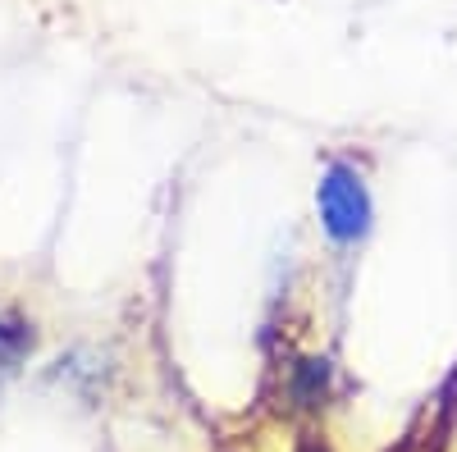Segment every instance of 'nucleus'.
Wrapping results in <instances>:
<instances>
[{
  "label": "nucleus",
  "instance_id": "f257e3e1",
  "mask_svg": "<svg viewBox=\"0 0 457 452\" xmlns=\"http://www.w3.org/2000/svg\"><path fill=\"white\" fill-rule=\"evenodd\" d=\"M316 210L334 242H357L370 229V193L353 165H329L316 187Z\"/></svg>",
  "mask_w": 457,
  "mask_h": 452
},
{
  "label": "nucleus",
  "instance_id": "f03ea898",
  "mask_svg": "<svg viewBox=\"0 0 457 452\" xmlns=\"http://www.w3.org/2000/svg\"><path fill=\"white\" fill-rule=\"evenodd\" d=\"M325 380H329V366L325 361H302L297 366V380H293V393L302 407H316L325 398Z\"/></svg>",
  "mask_w": 457,
  "mask_h": 452
},
{
  "label": "nucleus",
  "instance_id": "7ed1b4c3",
  "mask_svg": "<svg viewBox=\"0 0 457 452\" xmlns=\"http://www.w3.org/2000/svg\"><path fill=\"white\" fill-rule=\"evenodd\" d=\"M28 348H32V325H23L19 316L0 320V357L14 361V357H23Z\"/></svg>",
  "mask_w": 457,
  "mask_h": 452
},
{
  "label": "nucleus",
  "instance_id": "20e7f679",
  "mask_svg": "<svg viewBox=\"0 0 457 452\" xmlns=\"http://www.w3.org/2000/svg\"><path fill=\"white\" fill-rule=\"evenodd\" d=\"M297 452H329V448H325L320 439H302V443H297Z\"/></svg>",
  "mask_w": 457,
  "mask_h": 452
}]
</instances>
